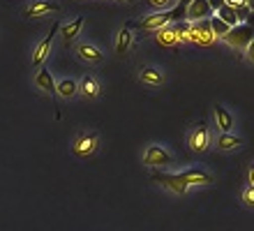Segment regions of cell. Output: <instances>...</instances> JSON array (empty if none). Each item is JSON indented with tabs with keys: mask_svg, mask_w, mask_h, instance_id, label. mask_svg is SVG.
<instances>
[{
	"mask_svg": "<svg viewBox=\"0 0 254 231\" xmlns=\"http://www.w3.org/2000/svg\"><path fill=\"white\" fill-rule=\"evenodd\" d=\"M181 16H185V9L174 7V9H167V12H155V14L143 16V19L136 23V28H139V30H143V33H160V30H164L171 21L181 19Z\"/></svg>",
	"mask_w": 254,
	"mask_h": 231,
	"instance_id": "obj_1",
	"label": "cell"
},
{
	"mask_svg": "<svg viewBox=\"0 0 254 231\" xmlns=\"http://www.w3.org/2000/svg\"><path fill=\"white\" fill-rule=\"evenodd\" d=\"M188 146L190 151L196 153V155H201V153H206L210 148V127L206 125V120H199L192 127V132L188 137Z\"/></svg>",
	"mask_w": 254,
	"mask_h": 231,
	"instance_id": "obj_2",
	"label": "cell"
},
{
	"mask_svg": "<svg viewBox=\"0 0 254 231\" xmlns=\"http://www.w3.org/2000/svg\"><path fill=\"white\" fill-rule=\"evenodd\" d=\"M171 162H174V157H171V153L167 148H162L157 144L146 146V151H143V164L146 166H150V169H164Z\"/></svg>",
	"mask_w": 254,
	"mask_h": 231,
	"instance_id": "obj_3",
	"label": "cell"
},
{
	"mask_svg": "<svg viewBox=\"0 0 254 231\" xmlns=\"http://www.w3.org/2000/svg\"><path fill=\"white\" fill-rule=\"evenodd\" d=\"M150 178L157 185H162V187H167L169 192H174V194H188V190H190L188 183L178 173H167V171H160V169H153Z\"/></svg>",
	"mask_w": 254,
	"mask_h": 231,
	"instance_id": "obj_4",
	"label": "cell"
},
{
	"mask_svg": "<svg viewBox=\"0 0 254 231\" xmlns=\"http://www.w3.org/2000/svg\"><path fill=\"white\" fill-rule=\"evenodd\" d=\"M97 146H100V134L97 132H81L79 137L74 139L72 151H74L76 157L86 159V157H90V155L97 151Z\"/></svg>",
	"mask_w": 254,
	"mask_h": 231,
	"instance_id": "obj_5",
	"label": "cell"
},
{
	"mask_svg": "<svg viewBox=\"0 0 254 231\" xmlns=\"http://www.w3.org/2000/svg\"><path fill=\"white\" fill-rule=\"evenodd\" d=\"M222 40L227 42V44H231L234 49H248V44L254 40V28L248 26V23H238V26L231 28Z\"/></svg>",
	"mask_w": 254,
	"mask_h": 231,
	"instance_id": "obj_6",
	"label": "cell"
},
{
	"mask_svg": "<svg viewBox=\"0 0 254 231\" xmlns=\"http://www.w3.org/2000/svg\"><path fill=\"white\" fill-rule=\"evenodd\" d=\"M58 30H61V23H54V28L49 30L47 37H44V40L33 49V56H30V65L33 67H42V63L47 60V56H49V51H51V44H54L56 33H58Z\"/></svg>",
	"mask_w": 254,
	"mask_h": 231,
	"instance_id": "obj_7",
	"label": "cell"
},
{
	"mask_svg": "<svg viewBox=\"0 0 254 231\" xmlns=\"http://www.w3.org/2000/svg\"><path fill=\"white\" fill-rule=\"evenodd\" d=\"M213 9H210V5H208V0H192L190 2V7L185 9V19L188 21H196V23H201V21H208L210 16H213Z\"/></svg>",
	"mask_w": 254,
	"mask_h": 231,
	"instance_id": "obj_8",
	"label": "cell"
},
{
	"mask_svg": "<svg viewBox=\"0 0 254 231\" xmlns=\"http://www.w3.org/2000/svg\"><path fill=\"white\" fill-rule=\"evenodd\" d=\"M54 12H61V2H56V0H33L26 7V16H30V19L47 16V14H54Z\"/></svg>",
	"mask_w": 254,
	"mask_h": 231,
	"instance_id": "obj_9",
	"label": "cell"
},
{
	"mask_svg": "<svg viewBox=\"0 0 254 231\" xmlns=\"http://www.w3.org/2000/svg\"><path fill=\"white\" fill-rule=\"evenodd\" d=\"M139 81L148 88H162L164 86V74H162L160 67L155 65H143L139 70Z\"/></svg>",
	"mask_w": 254,
	"mask_h": 231,
	"instance_id": "obj_10",
	"label": "cell"
},
{
	"mask_svg": "<svg viewBox=\"0 0 254 231\" xmlns=\"http://www.w3.org/2000/svg\"><path fill=\"white\" fill-rule=\"evenodd\" d=\"M178 176L188 183V187H192V185H210V183H215L213 176H210L208 171H203V169H199V166H194V169H185V171H181Z\"/></svg>",
	"mask_w": 254,
	"mask_h": 231,
	"instance_id": "obj_11",
	"label": "cell"
},
{
	"mask_svg": "<svg viewBox=\"0 0 254 231\" xmlns=\"http://www.w3.org/2000/svg\"><path fill=\"white\" fill-rule=\"evenodd\" d=\"M213 113H215V125H217V130H220V134L234 132V113L229 111L227 106L215 104Z\"/></svg>",
	"mask_w": 254,
	"mask_h": 231,
	"instance_id": "obj_12",
	"label": "cell"
},
{
	"mask_svg": "<svg viewBox=\"0 0 254 231\" xmlns=\"http://www.w3.org/2000/svg\"><path fill=\"white\" fill-rule=\"evenodd\" d=\"M76 56H79L83 63H90V65H97V63H102V58H104V53L95 44H90V42H81V44L76 46Z\"/></svg>",
	"mask_w": 254,
	"mask_h": 231,
	"instance_id": "obj_13",
	"label": "cell"
},
{
	"mask_svg": "<svg viewBox=\"0 0 254 231\" xmlns=\"http://www.w3.org/2000/svg\"><path fill=\"white\" fill-rule=\"evenodd\" d=\"M102 86H100V81L95 79L93 74H83V79L79 81V92L83 95V97L88 99H95L97 95H100Z\"/></svg>",
	"mask_w": 254,
	"mask_h": 231,
	"instance_id": "obj_14",
	"label": "cell"
},
{
	"mask_svg": "<svg viewBox=\"0 0 254 231\" xmlns=\"http://www.w3.org/2000/svg\"><path fill=\"white\" fill-rule=\"evenodd\" d=\"M35 86L42 88L44 92H49L51 97H56V81H54V74L49 72L47 67H42L37 77H35Z\"/></svg>",
	"mask_w": 254,
	"mask_h": 231,
	"instance_id": "obj_15",
	"label": "cell"
},
{
	"mask_svg": "<svg viewBox=\"0 0 254 231\" xmlns=\"http://www.w3.org/2000/svg\"><path fill=\"white\" fill-rule=\"evenodd\" d=\"M83 23H86V19L79 16V19H74V21H69V23H65V26H61V37L65 42L76 40L79 33H81V28H83Z\"/></svg>",
	"mask_w": 254,
	"mask_h": 231,
	"instance_id": "obj_16",
	"label": "cell"
},
{
	"mask_svg": "<svg viewBox=\"0 0 254 231\" xmlns=\"http://www.w3.org/2000/svg\"><path fill=\"white\" fill-rule=\"evenodd\" d=\"M215 146L220 148V151H236V148H241L243 146V139L241 137H236L234 132H227V134H220L217 137V141H215Z\"/></svg>",
	"mask_w": 254,
	"mask_h": 231,
	"instance_id": "obj_17",
	"label": "cell"
},
{
	"mask_svg": "<svg viewBox=\"0 0 254 231\" xmlns=\"http://www.w3.org/2000/svg\"><path fill=\"white\" fill-rule=\"evenodd\" d=\"M132 42H134V33L129 30V26L121 28V33H118V37H116V53H127L129 49H132Z\"/></svg>",
	"mask_w": 254,
	"mask_h": 231,
	"instance_id": "obj_18",
	"label": "cell"
},
{
	"mask_svg": "<svg viewBox=\"0 0 254 231\" xmlns=\"http://www.w3.org/2000/svg\"><path fill=\"white\" fill-rule=\"evenodd\" d=\"M76 92H79V83L74 79H63L56 83V95H61L65 99H72Z\"/></svg>",
	"mask_w": 254,
	"mask_h": 231,
	"instance_id": "obj_19",
	"label": "cell"
},
{
	"mask_svg": "<svg viewBox=\"0 0 254 231\" xmlns=\"http://www.w3.org/2000/svg\"><path fill=\"white\" fill-rule=\"evenodd\" d=\"M215 16L224 21V23H227L229 28H236L238 23H241V19H238V14H236L234 9H231V7H227V5H222L220 9H217V14H215Z\"/></svg>",
	"mask_w": 254,
	"mask_h": 231,
	"instance_id": "obj_20",
	"label": "cell"
},
{
	"mask_svg": "<svg viewBox=\"0 0 254 231\" xmlns=\"http://www.w3.org/2000/svg\"><path fill=\"white\" fill-rule=\"evenodd\" d=\"M224 5L231 7L236 14H238V19H241V23L245 19H250V7H248V0H224Z\"/></svg>",
	"mask_w": 254,
	"mask_h": 231,
	"instance_id": "obj_21",
	"label": "cell"
},
{
	"mask_svg": "<svg viewBox=\"0 0 254 231\" xmlns=\"http://www.w3.org/2000/svg\"><path fill=\"white\" fill-rule=\"evenodd\" d=\"M208 26H210V33H213L215 37H224V35L231 30V28H229L222 19H217V16H210V19H208Z\"/></svg>",
	"mask_w": 254,
	"mask_h": 231,
	"instance_id": "obj_22",
	"label": "cell"
},
{
	"mask_svg": "<svg viewBox=\"0 0 254 231\" xmlns=\"http://www.w3.org/2000/svg\"><path fill=\"white\" fill-rule=\"evenodd\" d=\"M148 2L155 12H167V9H174L176 5V0H148Z\"/></svg>",
	"mask_w": 254,
	"mask_h": 231,
	"instance_id": "obj_23",
	"label": "cell"
},
{
	"mask_svg": "<svg viewBox=\"0 0 254 231\" xmlns=\"http://www.w3.org/2000/svg\"><path fill=\"white\" fill-rule=\"evenodd\" d=\"M241 199H243V204L248 206V208H252V211H254V187L245 185V190L241 192Z\"/></svg>",
	"mask_w": 254,
	"mask_h": 231,
	"instance_id": "obj_24",
	"label": "cell"
},
{
	"mask_svg": "<svg viewBox=\"0 0 254 231\" xmlns=\"http://www.w3.org/2000/svg\"><path fill=\"white\" fill-rule=\"evenodd\" d=\"M245 56H248V60H250V63H252V65H254V40L248 44V49H245Z\"/></svg>",
	"mask_w": 254,
	"mask_h": 231,
	"instance_id": "obj_25",
	"label": "cell"
},
{
	"mask_svg": "<svg viewBox=\"0 0 254 231\" xmlns=\"http://www.w3.org/2000/svg\"><path fill=\"white\" fill-rule=\"evenodd\" d=\"M248 185L250 187H254V162L248 166Z\"/></svg>",
	"mask_w": 254,
	"mask_h": 231,
	"instance_id": "obj_26",
	"label": "cell"
},
{
	"mask_svg": "<svg viewBox=\"0 0 254 231\" xmlns=\"http://www.w3.org/2000/svg\"><path fill=\"white\" fill-rule=\"evenodd\" d=\"M208 5H210V9H220L224 5V0H208Z\"/></svg>",
	"mask_w": 254,
	"mask_h": 231,
	"instance_id": "obj_27",
	"label": "cell"
},
{
	"mask_svg": "<svg viewBox=\"0 0 254 231\" xmlns=\"http://www.w3.org/2000/svg\"><path fill=\"white\" fill-rule=\"evenodd\" d=\"M190 2H192V0H178V7H181V9H188Z\"/></svg>",
	"mask_w": 254,
	"mask_h": 231,
	"instance_id": "obj_28",
	"label": "cell"
},
{
	"mask_svg": "<svg viewBox=\"0 0 254 231\" xmlns=\"http://www.w3.org/2000/svg\"><path fill=\"white\" fill-rule=\"evenodd\" d=\"M123 2H136V0H123Z\"/></svg>",
	"mask_w": 254,
	"mask_h": 231,
	"instance_id": "obj_29",
	"label": "cell"
}]
</instances>
